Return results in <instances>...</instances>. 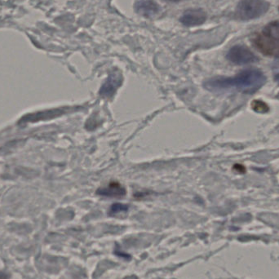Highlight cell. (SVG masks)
<instances>
[{"mask_svg": "<svg viewBox=\"0 0 279 279\" xmlns=\"http://www.w3.org/2000/svg\"><path fill=\"white\" fill-rule=\"evenodd\" d=\"M266 83V77L259 69H250L230 78H216L208 81L207 87L214 90L236 89L252 94L262 88Z\"/></svg>", "mask_w": 279, "mask_h": 279, "instance_id": "1", "label": "cell"}, {"mask_svg": "<svg viewBox=\"0 0 279 279\" xmlns=\"http://www.w3.org/2000/svg\"><path fill=\"white\" fill-rule=\"evenodd\" d=\"M270 7L266 0H242L236 8V15L243 20H253L265 15Z\"/></svg>", "mask_w": 279, "mask_h": 279, "instance_id": "2", "label": "cell"}, {"mask_svg": "<svg viewBox=\"0 0 279 279\" xmlns=\"http://www.w3.org/2000/svg\"><path fill=\"white\" fill-rule=\"evenodd\" d=\"M227 59L235 65H248L258 60L257 56L248 47L243 45L233 47L227 54Z\"/></svg>", "mask_w": 279, "mask_h": 279, "instance_id": "3", "label": "cell"}, {"mask_svg": "<svg viewBox=\"0 0 279 279\" xmlns=\"http://www.w3.org/2000/svg\"><path fill=\"white\" fill-rule=\"evenodd\" d=\"M255 47L265 56H279V42L265 34H260L253 41Z\"/></svg>", "mask_w": 279, "mask_h": 279, "instance_id": "4", "label": "cell"}, {"mask_svg": "<svg viewBox=\"0 0 279 279\" xmlns=\"http://www.w3.org/2000/svg\"><path fill=\"white\" fill-rule=\"evenodd\" d=\"M207 20V13L201 8L188 9L181 17V22L186 26L203 25Z\"/></svg>", "mask_w": 279, "mask_h": 279, "instance_id": "5", "label": "cell"}, {"mask_svg": "<svg viewBox=\"0 0 279 279\" xmlns=\"http://www.w3.org/2000/svg\"><path fill=\"white\" fill-rule=\"evenodd\" d=\"M135 10L137 13L145 17H154L159 13L160 7L153 0H138L135 3Z\"/></svg>", "mask_w": 279, "mask_h": 279, "instance_id": "6", "label": "cell"}, {"mask_svg": "<svg viewBox=\"0 0 279 279\" xmlns=\"http://www.w3.org/2000/svg\"><path fill=\"white\" fill-rule=\"evenodd\" d=\"M97 194L101 196L118 198V197L124 196L126 195V190L119 183L113 182V183H110L107 187L101 188L100 190H97Z\"/></svg>", "mask_w": 279, "mask_h": 279, "instance_id": "7", "label": "cell"}, {"mask_svg": "<svg viewBox=\"0 0 279 279\" xmlns=\"http://www.w3.org/2000/svg\"><path fill=\"white\" fill-rule=\"evenodd\" d=\"M263 34L279 42V21H273L266 25Z\"/></svg>", "mask_w": 279, "mask_h": 279, "instance_id": "8", "label": "cell"}, {"mask_svg": "<svg viewBox=\"0 0 279 279\" xmlns=\"http://www.w3.org/2000/svg\"><path fill=\"white\" fill-rule=\"evenodd\" d=\"M252 107H253V110L257 113H261V114H265L269 110V106L267 104L260 100H256L253 101L252 103Z\"/></svg>", "mask_w": 279, "mask_h": 279, "instance_id": "9", "label": "cell"}, {"mask_svg": "<svg viewBox=\"0 0 279 279\" xmlns=\"http://www.w3.org/2000/svg\"><path fill=\"white\" fill-rule=\"evenodd\" d=\"M127 207L123 205V204H114V205L112 207V212H119V211L127 210Z\"/></svg>", "mask_w": 279, "mask_h": 279, "instance_id": "10", "label": "cell"}, {"mask_svg": "<svg viewBox=\"0 0 279 279\" xmlns=\"http://www.w3.org/2000/svg\"><path fill=\"white\" fill-rule=\"evenodd\" d=\"M168 1H172V2H178V1H181V0H168Z\"/></svg>", "mask_w": 279, "mask_h": 279, "instance_id": "11", "label": "cell"}]
</instances>
